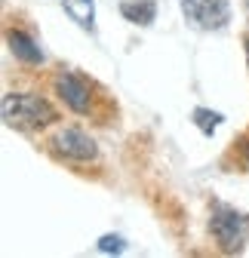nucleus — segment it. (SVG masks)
<instances>
[{
    "label": "nucleus",
    "mask_w": 249,
    "mask_h": 258,
    "mask_svg": "<svg viewBox=\"0 0 249 258\" xmlns=\"http://www.w3.org/2000/svg\"><path fill=\"white\" fill-rule=\"evenodd\" d=\"M181 13L200 31H219L231 22L228 0H181Z\"/></svg>",
    "instance_id": "nucleus-5"
},
{
    "label": "nucleus",
    "mask_w": 249,
    "mask_h": 258,
    "mask_svg": "<svg viewBox=\"0 0 249 258\" xmlns=\"http://www.w3.org/2000/svg\"><path fill=\"white\" fill-rule=\"evenodd\" d=\"M209 231L222 252H240L249 240V215H240L237 209L215 200L209 215Z\"/></svg>",
    "instance_id": "nucleus-3"
},
{
    "label": "nucleus",
    "mask_w": 249,
    "mask_h": 258,
    "mask_svg": "<svg viewBox=\"0 0 249 258\" xmlns=\"http://www.w3.org/2000/svg\"><path fill=\"white\" fill-rule=\"evenodd\" d=\"M243 43H246V58H249V34L243 37Z\"/></svg>",
    "instance_id": "nucleus-11"
},
{
    "label": "nucleus",
    "mask_w": 249,
    "mask_h": 258,
    "mask_svg": "<svg viewBox=\"0 0 249 258\" xmlns=\"http://www.w3.org/2000/svg\"><path fill=\"white\" fill-rule=\"evenodd\" d=\"M65 4V13L86 31H92V22H96V0H61Z\"/></svg>",
    "instance_id": "nucleus-8"
},
{
    "label": "nucleus",
    "mask_w": 249,
    "mask_h": 258,
    "mask_svg": "<svg viewBox=\"0 0 249 258\" xmlns=\"http://www.w3.org/2000/svg\"><path fill=\"white\" fill-rule=\"evenodd\" d=\"M243 157H246V160H249V142H246V145H243Z\"/></svg>",
    "instance_id": "nucleus-12"
},
{
    "label": "nucleus",
    "mask_w": 249,
    "mask_h": 258,
    "mask_svg": "<svg viewBox=\"0 0 249 258\" xmlns=\"http://www.w3.org/2000/svg\"><path fill=\"white\" fill-rule=\"evenodd\" d=\"M7 43H10V52L19 61H25V64H43L40 46L34 43V37H31V34H25L22 28H10L7 31Z\"/></svg>",
    "instance_id": "nucleus-6"
},
{
    "label": "nucleus",
    "mask_w": 249,
    "mask_h": 258,
    "mask_svg": "<svg viewBox=\"0 0 249 258\" xmlns=\"http://www.w3.org/2000/svg\"><path fill=\"white\" fill-rule=\"evenodd\" d=\"M52 92L58 95V102L65 105L68 111H74L80 117H96V120H102L111 111V99L89 77H83L77 71H65V68L55 71Z\"/></svg>",
    "instance_id": "nucleus-1"
},
{
    "label": "nucleus",
    "mask_w": 249,
    "mask_h": 258,
    "mask_svg": "<svg viewBox=\"0 0 249 258\" xmlns=\"http://www.w3.org/2000/svg\"><path fill=\"white\" fill-rule=\"evenodd\" d=\"M123 249H127V240H123V237H117V234L99 237V252H114V255H120Z\"/></svg>",
    "instance_id": "nucleus-10"
},
{
    "label": "nucleus",
    "mask_w": 249,
    "mask_h": 258,
    "mask_svg": "<svg viewBox=\"0 0 249 258\" xmlns=\"http://www.w3.org/2000/svg\"><path fill=\"white\" fill-rule=\"evenodd\" d=\"M120 16L133 25L148 28L157 19V4H154V0H120Z\"/></svg>",
    "instance_id": "nucleus-7"
},
{
    "label": "nucleus",
    "mask_w": 249,
    "mask_h": 258,
    "mask_svg": "<svg viewBox=\"0 0 249 258\" xmlns=\"http://www.w3.org/2000/svg\"><path fill=\"white\" fill-rule=\"evenodd\" d=\"M49 151L61 160H71V163H92L99 157V148L83 129L77 126H58L55 133L49 136Z\"/></svg>",
    "instance_id": "nucleus-4"
},
{
    "label": "nucleus",
    "mask_w": 249,
    "mask_h": 258,
    "mask_svg": "<svg viewBox=\"0 0 249 258\" xmlns=\"http://www.w3.org/2000/svg\"><path fill=\"white\" fill-rule=\"evenodd\" d=\"M191 117H194V123H197V129H200L203 136H212L215 129L222 126V120H225L219 111H209V108H194V114H191Z\"/></svg>",
    "instance_id": "nucleus-9"
},
{
    "label": "nucleus",
    "mask_w": 249,
    "mask_h": 258,
    "mask_svg": "<svg viewBox=\"0 0 249 258\" xmlns=\"http://www.w3.org/2000/svg\"><path fill=\"white\" fill-rule=\"evenodd\" d=\"M0 114L4 123L13 129H25V133H34V129L52 126L58 120V111L34 92H7L4 102H0Z\"/></svg>",
    "instance_id": "nucleus-2"
}]
</instances>
